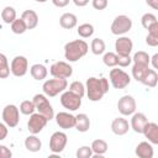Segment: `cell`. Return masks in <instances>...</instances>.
<instances>
[{"mask_svg": "<svg viewBox=\"0 0 158 158\" xmlns=\"http://www.w3.org/2000/svg\"><path fill=\"white\" fill-rule=\"evenodd\" d=\"M30 73L32 75V78L35 80H43L47 78L48 75V69L43 65V64H40V63H36V64H32L31 68H30Z\"/></svg>", "mask_w": 158, "mask_h": 158, "instance_id": "obj_23", "label": "cell"}, {"mask_svg": "<svg viewBox=\"0 0 158 158\" xmlns=\"http://www.w3.org/2000/svg\"><path fill=\"white\" fill-rule=\"evenodd\" d=\"M25 147L28 152H38L42 148V142L36 135H30L25 138Z\"/></svg>", "mask_w": 158, "mask_h": 158, "instance_id": "obj_24", "label": "cell"}, {"mask_svg": "<svg viewBox=\"0 0 158 158\" xmlns=\"http://www.w3.org/2000/svg\"><path fill=\"white\" fill-rule=\"evenodd\" d=\"M149 64H152L153 69H158V53H156L153 57L149 58Z\"/></svg>", "mask_w": 158, "mask_h": 158, "instance_id": "obj_45", "label": "cell"}, {"mask_svg": "<svg viewBox=\"0 0 158 158\" xmlns=\"http://www.w3.org/2000/svg\"><path fill=\"white\" fill-rule=\"evenodd\" d=\"M156 22H157V16L152 12H147V14L142 15V17H141V23H142L143 28H146V30H148Z\"/></svg>", "mask_w": 158, "mask_h": 158, "instance_id": "obj_38", "label": "cell"}, {"mask_svg": "<svg viewBox=\"0 0 158 158\" xmlns=\"http://www.w3.org/2000/svg\"><path fill=\"white\" fill-rule=\"evenodd\" d=\"M47 122L48 120L43 115H41L40 112H33L30 115V118L27 121V130L30 133L37 135L46 127Z\"/></svg>", "mask_w": 158, "mask_h": 158, "instance_id": "obj_11", "label": "cell"}, {"mask_svg": "<svg viewBox=\"0 0 158 158\" xmlns=\"http://www.w3.org/2000/svg\"><path fill=\"white\" fill-rule=\"evenodd\" d=\"M51 1H52V4H53L54 6H57V7H65V6L69 4L70 0H51Z\"/></svg>", "mask_w": 158, "mask_h": 158, "instance_id": "obj_44", "label": "cell"}, {"mask_svg": "<svg viewBox=\"0 0 158 158\" xmlns=\"http://www.w3.org/2000/svg\"><path fill=\"white\" fill-rule=\"evenodd\" d=\"M102 62L106 67L114 68L117 65V54L115 52H105L102 56Z\"/></svg>", "mask_w": 158, "mask_h": 158, "instance_id": "obj_35", "label": "cell"}, {"mask_svg": "<svg viewBox=\"0 0 158 158\" xmlns=\"http://www.w3.org/2000/svg\"><path fill=\"white\" fill-rule=\"evenodd\" d=\"M21 19L25 21L27 30H33L38 25V15L33 10H25L21 15Z\"/></svg>", "mask_w": 158, "mask_h": 158, "instance_id": "obj_20", "label": "cell"}, {"mask_svg": "<svg viewBox=\"0 0 158 158\" xmlns=\"http://www.w3.org/2000/svg\"><path fill=\"white\" fill-rule=\"evenodd\" d=\"M137 104L132 95H123L117 101V110L122 116H131L136 111Z\"/></svg>", "mask_w": 158, "mask_h": 158, "instance_id": "obj_13", "label": "cell"}, {"mask_svg": "<svg viewBox=\"0 0 158 158\" xmlns=\"http://www.w3.org/2000/svg\"><path fill=\"white\" fill-rule=\"evenodd\" d=\"M148 69H149V65L133 63V65H132V77H133V79L141 83V80L143 79V77L147 74Z\"/></svg>", "mask_w": 158, "mask_h": 158, "instance_id": "obj_28", "label": "cell"}, {"mask_svg": "<svg viewBox=\"0 0 158 158\" xmlns=\"http://www.w3.org/2000/svg\"><path fill=\"white\" fill-rule=\"evenodd\" d=\"M94 31H95L94 30V26L91 23H88V22L79 25L78 28H77V32H78L79 37H81V38H89V37H91L93 33H94Z\"/></svg>", "mask_w": 158, "mask_h": 158, "instance_id": "obj_32", "label": "cell"}, {"mask_svg": "<svg viewBox=\"0 0 158 158\" xmlns=\"http://www.w3.org/2000/svg\"><path fill=\"white\" fill-rule=\"evenodd\" d=\"M135 153L139 158H153V154H154L153 144L148 141H142L137 144Z\"/></svg>", "mask_w": 158, "mask_h": 158, "instance_id": "obj_18", "label": "cell"}, {"mask_svg": "<svg viewBox=\"0 0 158 158\" xmlns=\"http://www.w3.org/2000/svg\"><path fill=\"white\" fill-rule=\"evenodd\" d=\"M91 5L95 10H105L109 5V0H91Z\"/></svg>", "mask_w": 158, "mask_h": 158, "instance_id": "obj_41", "label": "cell"}, {"mask_svg": "<svg viewBox=\"0 0 158 158\" xmlns=\"http://www.w3.org/2000/svg\"><path fill=\"white\" fill-rule=\"evenodd\" d=\"M74 128H77V131L84 133L90 128V118L86 114H78L75 115V126Z\"/></svg>", "mask_w": 158, "mask_h": 158, "instance_id": "obj_22", "label": "cell"}, {"mask_svg": "<svg viewBox=\"0 0 158 158\" xmlns=\"http://www.w3.org/2000/svg\"><path fill=\"white\" fill-rule=\"evenodd\" d=\"M11 31L15 33V35H22L27 31V26L25 23V21L20 17V19H15L12 22H11Z\"/></svg>", "mask_w": 158, "mask_h": 158, "instance_id": "obj_33", "label": "cell"}, {"mask_svg": "<svg viewBox=\"0 0 158 158\" xmlns=\"http://www.w3.org/2000/svg\"><path fill=\"white\" fill-rule=\"evenodd\" d=\"M49 74L53 78H63V79H68L72 77L73 74V68L68 62L64 60H58L54 62L51 67H49Z\"/></svg>", "mask_w": 158, "mask_h": 158, "instance_id": "obj_9", "label": "cell"}, {"mask_svg": "<svg viewBox=\"0 0 158 158\" xmlns=\"http://www.w3.org/2000/svg\"><path fill=\"white\" fill-rule=\"evenodd\" d=\"M146 43L149 47L158 46V21L148 28V35L146 36Z\"/></svg>", "mask_w": 158, "mask_h": 158, "instance_id": "obj_26", "label": "cell"}, {"mask_svg": "<svg viewBox=\"0 0 158 158\" xmlns=\"http://www.w3.org/2000/svg\"><path fill=\"white\" fill-rule=\"evenodd\" d=\"M91 151H93V156H96V157H100V156H104L106 152H107V142L104 141V139H94L91 142Z\"/></svg>", "mask_w": 158, "mask_h": 158, "instance_id": "obj_25", "label": "cell"}, {"mask_svg": "<svg viewBox=\"0 0 158 158\" xmlns=\"http://www.w3.org/2000/svg\"><path fill=\"white\" fill-rule=\"evenodd\" d=\"M109 78H110L111 85L115 89H125L131 83V77L128 75V73H126L123 69H118L115 67L110 70Z\"/></svg>", "mask_w": 158, "mask_h": 158, "instance_id": "obj_5", "label": "cell"}, {"mask_svg": "<svg viewBox=\"0 0 158 158\" xmlns=\"http://www.w3.org/2000/svg\"><path fill=\"white\" fill-rule=\"evenodd\" d=\"M132 63L131 56H117V65L121 68H126Z\"/></svg>", "mask_w": 158, "mask_h": 158, "instance_id": "obj_40", "label": "cell"}, {"mask_svg": "<svg viewBox=\"0 0 158 158\" xmlns=\"http://www.w3.org/2000/svg\"><path fill=\"white\" fill-rule=\"evenodd\" d=\"M130 130V123L126 118L123 117H116L111 122V131L116 136H123L128 132Z\"/></svg>", "mask_w": 158, "mask_h": 158, "instance_id": "obj_17", "label": "cell"}, {"mask_svg": "<svg viewBox=\"0 0 158 158\" xmlns=\"http://www.w3.org/2000/svg\"><path fill=\"white\" fill-rule=\"evenodd\" d=\"M54 120L57 125L63 130L74 128L75 126V115L67 112V111H60L57 115H54Z\"/></svg>", "mask_w": 158, "mask_h": 158, "instance_id": "obj_15", "label": "cell"}, {"mask_svg": "<svg viewBox=\"0 0 158 158\" xmlns=\"http://www.w3.org/2000/svg\"><path fill=\"white\" fill-rule=\"evenodd\" d=\"M89 46L84 40H74L64 44V57L68 62L74 63L86 56Z\"/></svg>", "mask_w": 158, "mask_h": 158, "instance_id": "obj_2", "label": "cell"}, {"mask_svg": "<svg viewBox=\"0 0 158 158\" xmlns=\"http://www.w3.org/2000/svg\"><path fill=\"white\" fill-rule=\"evenodd\" d=\"M35 1H37V2H46L47 0H35Z\"/></svg>", "mask_w": 158, "mask_h": 158, "instance_id": "obj_48", "label": "cell"}, {"mask_svg": "<svg viewBox=\"0 0 158 158\" xmlns=\"http://www.w3.org/2000/svg\"><path fill=\"white\" fill-rule=\"evenodd\" d=\"M2 121L10 128L16 127L20 122V110H19V107L14 104H7L2 109Z\"/></svg>", "mask_w": 158, "mask_h": 158, "instance_id": "obj_8", "label": "cell"}, {"mask_svg": "<svg viewBox=\"0 0 158 158\" xmlns=\"http://www.w3.org/2000/svg\"><path fill=\"white\" fill-rule=\"evenodd\" d=\"M17 17V14H16V10L15 7L12 6H5L1 11V19L7 25H11V22Z\"/></svg>", "mask_w": 158, "mask_h": 158, "instance_id": "obj_30", "label": "cell"}, {"mask_svg": "<svg viewBox=\"0 0 158 158\" xmlns=\"http://www.w3.org/2000/svg\"><path fill=\"white\" fill-rule=\"evenodd\" d=\"M19 110L23 115H31V114H33L36 111V107H35V104H33L32 100H23L20 104Z\"/></svg>", "mask_w": 158, "mask_h": 158, "instance_id": "obj_36", "label": "cell"}, {"mask_svg": "<svg viewBox=\"0 0 158 158\" xmlns=\"http://www.w3.org/2000/svg\"><path fill=\"white\" fill-rule=\"evenodd\" d=\"M7 133H9V127L5 123L0 122V141H4L7 137Z\"/></svg>", "mask_w": 158, "mask_h": 158, "instance_id": "obj_43", "label": "cell"}, {"mask_svg": "<svg viewBox=\"0 0 158 158\" xmlns=\"http://www.w3.org/2000/svg\"><path fill=\"white\" fill-rule=\"evenodd\" d=\"M149 54L144 51H138L133 54L132 57V62L137 63V64H144V65H151L149 64Z\"/></svg>", "mask_w": 158, "mask_h": 158, "instance_id": "obj_34", "label": "cell"}, {"mask_svg": "<svg viewBox=\"0 0 158 158\" xmlns=\"http://www.w3.org/2000/svg\"><path fill=\"white\" fill-rule=\"evenodd\" d=\"M133 49V42L127 36H118L115 41V53L117 56H131V52Z\"/></svg>", "mask_w": 158, "mask_h": 158, "instance_id": "obj_14", "label": "cell"}, {"mask_svg": "<svg viewBox=\"0 0 158 158\" xmlns=\"http://www.w3.org/2000/svg\"><path fill=\"white\" fill-rule=\"evenodd\" d=\"M110 84L106 78L90 77L85 81V94L93 102L100 101L106 93H109Z\"/></svg>", "mask_w": 158, "mask_h": 158, "instance_id": "obj_1", "label": "cell"}, {"mask_svg": "<svg viewBox=\"0 0 158 158\" xmlns=\"http://www.w3.org/2000/svg\"><path fill=\"white\" fill-rule=\"evenodd\" d=\"M10 64L9 59L4 53H0V79H6L10 75Z\"/></svg>", "mask_w": 158, "mask_h": 158, "instance_id": "obj_31", "label": "cell"}, {"mask_svg": "<svg viewBox=\"0 0 158 158\" xmlns=\"http://www.w3.org/2000/svg\"><path fill=\"white\" fill-rule=\"evenodd\" d=\"M146 4L153 10H158V0H146Z\"/></svg>", "mask_w": 158, "mask_h": 158, "instance_id": "obj_46", "label": "cell"}, {"mask_svg": "<svg viewBox=\"0 0 158 158\" xmlns=\"http://www.w3.org/2000/svg\"><path fill=\"white\" fill-rule=\"evenodd\" d=\"M68 88V81L67 79L63 78H53V79H47L43 85H42V90L43 94L48 98H54L58 94L63 93L65 89Z\"/></svg>", "mask_w": 158, "mask_h": 158, "instance_id": "obj_3", "label": "cell"}, {"mask_svg": "<svg viewBox=\"0 0 158 158\" xmlns=\"http://www.w3.org/2000/svg\"><path fill=\"white\" fill-rule=\"evenodd\" d=\"M132 28V20L127 15H118L111 23V33L115 36H123Z\"/></svg>", "mask_w": 158, "mask_h": 158, "instance_id": "obj_6", "label": "cell"}, {"mask_svg": "<svg viewBox=\"0 0 158 158\" xmlns=\"http://www.w3.org/2000/svg\"><path fill=\"white\" fill-rule=\"evenodd\" d=\"M141 83L148 88H156L157 86V83H158V74H157V70L156 69H148L147 74L143 77V79L141 80Z\"/></svg>", "mask_w": 158, "mask_h": 158, "instance_id": "obj_27", "label": "cell"}, {"mask_svg": "<svg viewBox=\"0 0 158 158\" xmlns=\"http://www.w3.org/2000/svg\"><path fill=\"white\" fill-rule=\"evenodd\" d=\"M59 25L62 28L72 30L78 25V17L72 12H64L59 17Z\"/></svg>", "mask_w": 158, "mask_h": 158, "instance_id": "obj_21", "label": "cell"}, {"mask_svg": "<svg viewBox=\"0 0 158 158\" xmlns=\"http://www.w3.org/2000/svg\"><path fill=\"white\" fill-rule=\"evenodd\" d=\"M131 121H130V128H132L136 133H142L146 123L148 122L147 116L143 112H133L131 115Z\"/></svg>", "mask_w": 158, "mask_h": 158, "instance_id": "obj_16", "label": "cell"}, {"mask_svg": "<svg viewBox=\"0 0 158 158\" xmlns=\"http://www.w3.org/2000/svg\"><path fill=\"white\" fill-rule=\"evenodd\" d=\"M77 158H91L93 157V151H91V147L89 146H81L77 149V153H75Z\"/></svg>", "mask_w": 158, "mask_h": 158, "instance_id": "obj_39", "label": "cell"}, {"mask_svg": "<svg viewBox=\"0 0 158 158\" xmlns=\"http://www.w3.org/2000/svg\"><path fill=\"white\" fill-rule=\"evenodd\" d=\"M68 90H70L72 93H74V94L79 95L80 98H83V96L85 95V84H83V83H81V81H79V80H75V81L70 83V85H69V89H68Z\"/></svg>", "mask_w": 158, "mask_h": 158, "instance_id": "obj_37", "label": "cell"}, {"mask_svg": "<svg viewBox=\"0 0 158 158\" xmlns=\"http://www.w3.org/2000/svg\"><path fill=\"white\" fill-rule=\"evenodd\" d=\"M35 107L37 110V112H40L41 115H43L48 121L54 118V110L53 106L51 105L48 96H46L44 94H36L32 99Z\"/></svg>", "mask_w": 158, "mask_h": 158, "instance_id": "obj_4", "label": "cell"}, {"mask_svg": "<svg viewBox=\"0 0 158 158\" xmlns=\"http://www.w3.org/2000/svg\"><path fill=\"white\" fill-rule=\"evenodd\" d=\"M142 133L152 144H158V125L156 122H147Z\"/></svg>", "mask_w": 158, "mask_h": 158, "instance_id": "obj_19", "label": "cell"}, {"mask_svg": "<svg viewBox=\"0 0 158 158\" xmlns=\"http://www.w3.org/2000/svg\"><path fill=\"white\" fill-rule=\"evenodd\" d=\"M12 157V152L10 151V148H7L4 144H0V158H11Z\"/></svg>", "mask_w": 158, "mask_h": 158, "instance_id": "obj_42", "label": "cell"}, {"mask_svg": "<svg viewBox=\"0 0 158 158\" xmlns=\"http://www.w3.org/2000/svg\"><path fill=\"white\" fill-rule=\"evenodd\" d=\"M90 49L93 52V54L95 56H100L102 53H105V49H106V44H105V41L102 38H94L90 43Z\"/></svg>", "mask_w": 158, "mask_h": 158, "instance_id": "obj_29", "label": "cell"}, {"mask_svg": "<svg viewBox=\"0 0 158 158\" xmlns=\"http://www.w3.org/2000/svg\"><path fill=\"white\" fill-rule=\"evenodd\" d=\"M81 99L79 95L72 93L70 90L65 89L63 93H60V104L64 109L68 111H77L81 106Z\"/></svg>", "mask_w": 158, "mask_h": 158, "instance_id": "obj_7", "label": "cell"}, {"mask_svg": "<svg viewBox=\"0 0 158 158\" xmlns=\"http://www.w3.org/2000/svg\"><path fill=\"white\" fill-rule=\"evenodd\" d=\"M68 142V136L65 132L62 131H56L52 133L51 138H49V151L54 154L60 153L64 151L65 146Z\"/></svg>", "mask_w": 158, "mask_h": 158, "instance_id": "obj_10", "label": "cell"}, {"mask_svg": "<svg viewBox=\"0 0 158 158\" xmlns=\"http://www.w3.org/2000/svg\"><path fill=\"white\" fill-rule=\"evenodd\" d=\"M27 70H28V60L25 56H16L12 58L10 63V72L12 75L20 78L26 75Z\"/></svg>", "mask_w": 158, "mask_h": 158, "instance_id": "obj_12", "label": "cell"}, {"mask_svg": "<svg viewBox=\"0 0 158 158\" xmlns=\"http://www.w3.org/2000/svg\"><path fill=\"white\" fill-rule=\"evenodd\" d=\"M74 5L78 6V7H83V6H86L89 4V0H73Z\"/></svg>", "mask_w": 158, "mask_h": 158, "instance_id": "obj_47", "label": "cell"}]
</instances>
